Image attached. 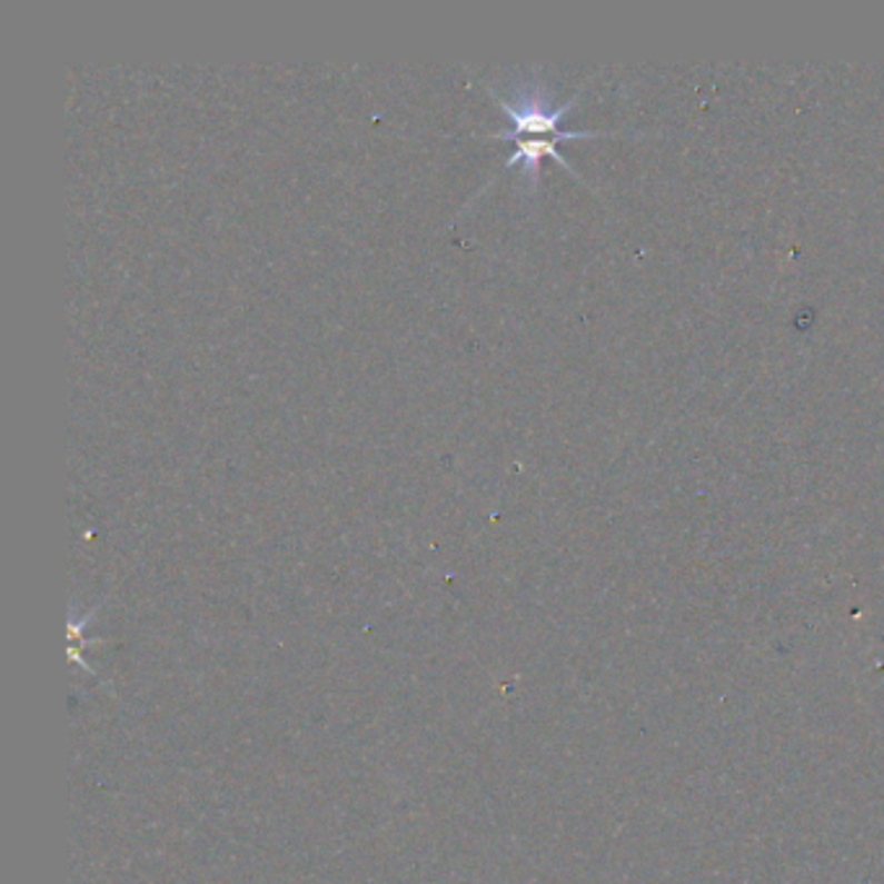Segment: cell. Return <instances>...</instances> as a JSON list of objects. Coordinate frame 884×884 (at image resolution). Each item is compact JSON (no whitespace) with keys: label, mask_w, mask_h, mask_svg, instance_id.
<instances>
[{"label":"cell","mask_w":884,"mask_h":884,"mask_svg":"<svg viewBox=\"0 0 884 884\" xmlns=\"http://www.w3.org/2000/svg\"><path fill=\"white\" fill-rule=\"evenodd\" d=\"M488 91L496 99V105L504 109L508 120H511V128L493 132V138L500 140H514L516 148L514 153L506 159L504 169H514L516 163H522L524 177L529 179V185L535 187L539 179V161L545 156H550L560 163L563 169L570 171L574 177H582L578 171L570 167L566 156L560 153L563 140H576V138H597V136H609V130H563L560 120L566 117L570 109H574L578 93L563 105H553V91L543 78H539L537 70H529L527 76L519 78V81L511 83V97H504L498 93L493 86H488Z\"/></svg>","instance_id":"obj_1"}]
</instances>
